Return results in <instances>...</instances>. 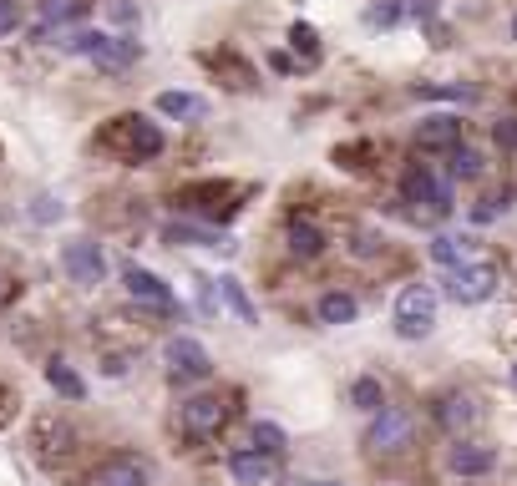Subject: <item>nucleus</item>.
Instances as JSON below:
<instances>
[{"instance_id": "nucleus-1", "label": "nucleus", "mask_w": 517, "mask_h": 486, "mask_svg": "<svg viewBox=\"0 0 517 486\" xmlns=\"http://www.w3.org/2000/svg\"><path fill=\"white\" fill-rule=\"evenodd\" d=\"M431 330H436V294L426 284L401 289V299H396V335L401 340H426Z\"/></svg>"}, {"instance_id": "nucleus-2", "label": "nucleus", "mask_w": 517, "mask_h": 486, "mask_svg": "<svg viewBox=\"0 0 517 486\" xmlns=\"http://www.w3.org/2000/svg\"><path fill=\"white\" fill-rule=\"evenodd\" d=\"M411 441H416V421H411L406 411H396V405H381L376 421H371V431H365V446H371L376 456H396V451H406Z\"/></svg>"}, {"instance_id": "nucleus-3", "label": "nucleus", "mask_w": 517, "mask_h": 486, "mask_svg": "<svg viewBox=\"0 0 517 486\" xmlns=\"http://www.w3.org/2000/svg\"><path fill=\"white\" fill-rule=\"evenodd\" d=\"M61 269H66L71 284H82V289H97L107 279V259H102V249L92 238H71L61 249Z\"/></svg>"}, {"instance_id": "nucleus-4", "label": "nucleus", "mask_w": 517, "mask_h": 486, "mask_svg": "<svg viewBox=\"0 0 517 486\" xmlns=\"http://www.w3.org/2000/svg\"><path fill=\"white\" fill-rule=\"evenodd\" d=\"M107 142H117L132 162H147V157L163 152V132L147 122V117H117V127L107 132Z\"/></svg>"}, {"instance_id": "nucleus-5", "label": "nucleus", "mask_w": 517, "mask_h": 486, "mask_svg": "<svg viewBox=\"0 0 517 486\" xmlns=\"http://www.w3.org/2000/svg\"><path fill=\"white\" fill-rule=\"evenodd\" d=\"M163 360H168V375H173V380H208V375H213V360H208V350H203L193 335H173L168 350H163Z\"/></svg>"}, {"instance_id": "nucleus-6", "label": "nucleus", "mask_w": 517, "mask_h": 486, "mask_svg": "<svg viewBox=\"0 0 517 486\" xmlns=\"http://www.w3.org/2000/svg\"><path fill=\"white\" fill-rule=\"evenodd\" d=\"M401 193H406V203H426V213H447L452 208V188L441 183L431 168H411L406 178H401Z\"/></svg>"}, {"instance_id": "nucleus-7", "label": "nucleus", "mask_w": 517, "mask_h": 486, "mask_svg": "<svg viewBox=\"0 0 517 486\" xmlns=\"http://www.w3.org/2000/svg\"><path fill=\"white\" fill-rule=\"evenodd\" d=\"M224 421H229V405L218 400V395H193V400H183V431L188 436H218L224 431Z\"/></svg>"}, {"instance_id": "nucleus-8", "label": "nucleus", "mask_w": 517, "mask_h": 486, "mask_svg": "<svg viewBox=\"0 0 517 486\" xmlns=\"http://www.w3.org/2000/svg\"><path fill=\"white\" fill-rule=\"evenodd\" d=\"M492 289H497V269L492 264H462V269L447 274V294L457 304H482Z\"/></svg>"}, {"instance_id": "nucleus-9", "label": "nucleus", "mask_w": 517, "mask_h": 486, "mask_svg": "<svg viewBox=\"0 0 517 486\" xmlns=\"http://www.w3.org/2000/svg\"><path fill=\"white\" fill-rule=\"evenodd\" d=\"M92 486H153V466L142 456H132V451H122V456H107L92 471Z\"/></svg>"}, {"instance_id": "nucleus-10", "label": "nucleus", "mask_w": 517, "mask_h": 486, "mask_svg": "<svg viewBox=\"0 0 517 486\" xmlns=\"http://www.w3.org/2000/svg\"><path fill=\"white\" fill-rule=\"evenodd\" d=\"M122 284H127V294L137 299V304H147V309H173V289L153 274V269H137V264H127V274H122Z\"/></svg>"}, {"instance_id": "nucleus-11", "label": "nucleus", "mask_w": 517, "mask_h": 486, "mask_svg": "<svg viewBox=\"0 0 517 486\" xmlns=\"http://www.w3.org/2000/svg\"><path fill=\"white\" fill-rule=\"evenodd\" d=\"M457 142H462V117H452V112L426 117V122L416 127V147H421V152H452Z\"/></svg>"}, {"instance_id": "nucleus-12", "label": "nucleus", "mask_w": 517, "mask_h": 486, "mask_svg": "<svg viewBox=\"0 0 517 486\" xmlns=\"http://www.w3.org/2000/svg\"><path fill=\"white\" fill-rule=\"evenodd\" d=\"M229 471H234L239 486H269V481L279 476V461L264 456V451H234V456H229Z\"/></svg>"}, {"instance_id": "nucleus-13", "label": "nucleus", "mask_w": 517, "mask_h": 486, "mask_svg": "<svg viewBox=\"0 0 517 486\" xmlns=\"http://www.w3.org/2000/svg\"><path fill=\"white\" fill-rule=\"evenodd\" d=\"M92 61H97L102 71H127V66L137 61V41H122V36H102V41L92 46Z\"/></svg>"}, {"instance_id": "nucleus-14", "label": "nucleus", "mask_w": 517, "mask_h": 486, "mask_svg": "<svg viewBox=\"0 0 517 486\" xmlns=\"http://www.w3.org/2000/svg\"><path fill=\"white\" fill-rule=\"evenodd\" d=\"M447 466L457 471V476H487L492 466H497V456L487 451V446H452V456H447Z\"/></svg>"}, {"instance_id": "nucleus-15", "label": "nucleus", "mask_w": 517, "mask_h": 486, "mask_svg": "<svg viewBox=\"0 0 517 486\" xmlns=\"http://www.w3.org/2000/svg\"><path fill=\"white\" fill-rule=\"evenodd\" d=\"M158 112H163V117H178V122H203V117H208V102L193 97V92H163V97H158Z\"/></svg>"}, {"instance_id": "nucleus-16", "label": "nucleus", "mask_w": 517, "mask_h": 486, "mask_svg": "<svg viewBox=\"0 0 517 486\" xmlns=\"http://www.w3.org/2000/svg\"><path fill=\"white\" fill-rule=\"evenodd\" d=\"M77 16H82V0H41V11H36V36H51L56 26L77 21Z\"/></svg>"}, {"instance_id": "nucleus-17", "label": "nucleus", "mask_w": 517, "mask_h": 486, "mask_svg": "<svg viewBox=\"0 0 517 486\" xmlns=\"http://www.w3.org/2000/svg\"><path fill=\"white\" fill-rule=\"evenodd\" d=\"M289 249L300 259H315V254H325V233L310 218H289Z\"/></svg>"}, {"instance_id": "nucleus-18", "label": "nucleus", "mask_w": 517, "mask_h": 486, "mask_svg": "<svg viewBox=\"0 0 517 486\" xmlns=\"http://www.w3.org/2000/svg\"><path fill=\"white\" fill-rule=\"evenodd\" d=\"M315 314H320V324H350V319L360 314V304H355L350 294H340V289H330V294H320V304H315Z\"/></svg>"}, {"instance_id": "nucleus-19", "label": "nucleus", "mask_w": 517, "mask_h": 486, "mask_svg": "<svg viewBox=\"0 0 517 486\" xmlns=\"http://www.w3.org/2000/svg\"><path fill=\"white\" fill-rule=\"evenodd\" d=\"M46 380H51V390L66 395V400H82V395H87V380L71 370L66 360H51V365H46Z\"/></svg>"}, {"instance_id": "nucleus-20", "label": "nucleus", "mask_w": 517, "mask_h": 486, "mask_svg": "<svg viewBox=\"0 0 517 486\" xmlns=\"http://www.w3.org/2000/svg\"><path fill=\"white\" fill-rule=\"evenodd\" d=\"M431 259H436L441 269L472 264V238H436V243H431Z\"/></svg>"}, {"instance_id": "nucleus-21", "label": "nucleus", "mask_w": 517, "mask_h": 486, "mask_svg": "<svg viewBox=\"0 0 517 486\" xmlns=\"http://www.w3.org/2000/svg\"><path fill=\"white\" fill-rule=\"evenodd\" d=\"M218 294H224V304L244 319V324H259V309H254V299L244 294V284L234 279V274H224V279H218Z\"/></svg>"}, {"instance_id": "nucleus-22", "label": "nucleus", "mask_w": 517, "mask_h": 486, "mask_svg": "<svg viewBox=\"0 0 517 486\" xmlns=\"http://www.w3.org/2000/svg\"><path fill=\"white\" fill-rule=\"evenodd\" d=\"M436 421L447 426V431H462V426H472V421H477V411H472V400H467V395H447V400L436 405Z\"/></svg>"}, {"instance_id": "nucleus-23", "label": "nucleus", "mask_w": 517, "mask_h": 486, "mask_svg": "<svg viewBox=\"0 0 517 486\" xmlns=\"http://www.w3.org/2000/svg\"><path fill=\"white\" fill-rule=\"evenodd\" d=\"M168 243H198V249H229L218 233H208V228H193V223H173L168 228Z\"/></svg>"}, {"instance_id": "nucleus-24", "label": "nucleus", "mask_w": 517, "mask_h": 486, "mask_svg": "<svg viewBox=\"0 0 517 486\" xmlns=\"http://www.w3.org/2000/svg\"><path fill=\"white\" fill-rule=\"evenodd\" d=\"M350 400L360 405V411H381V405H386V390H381L376 375H360V380L350 385Z\"/></svg>"}, {"instance_id": "nucleus-25", "label": "nucleus", "mask_w": 517, "mask_h": 486, "mask_svg": "<svg viewBox=\"0 0 517 486\" xmlns=\"http://www.w3.org/2000/svg\"><path fill=\"white\" fill-rule=\"evenodd\" d=\"M452 178H482V152L477 147H467V142H457L452 147Z\"/></svg>"}, {"instance_id": "nucleus-26", "label": "nucleus", "mask_w": 517, "mask_h": 486, "mask_svg": "<svg viewBox=\"0 0 517 486\" xmlns=\"http://www.w3.org/2000/svg\"><path fill=\"white\" fill-rule=\"evenodd\" d=\"M254 451L279 456V451H284V431H279L274 421H254Z\"/></svg>"}, {"instance_id": "nucleus-27", "label": "nucleus", "mask_w": 517, "mask_h": 486, "mask_svg": "<svg viewBox=\"0 0 517 486\" xmlns=\"http://www.w3.org/2000/svg\"><path fill=\"white\" fill-rule=\"evenodd\" d=\"M289 46H294V51H305V56H315V51H320V36H315V26L294 21V26H289Z\"/></svg>"}, {"instance_id": "nucleus-28", "label": "nucleus", "mask_w": 517, "mask_h": 486, "mask_svg": "<svg viewBox=\"0 0 517 486\" xmlns=\"http://www.w3.org/2000/svg\"><path fill=\"white\" fill-rule=\"evenodd\" d=\"M97 41H102V31H71L61 46H66V51H77V56H92V46H97Z\"/></svg>"}, {"instance_id": "nucleus-29", "label": "nucleus", "mask_w": 517, "mask_h": 486, "mask_svg": "<svg viewBox=\"0 0 517 486\" xmlns=\"http://www.w3.org/2000/svg\"><path fill=\"white\" fill-rule=\"evenodd\" d=\"M416 97H447V102H472V87H416Z\"/></svg>"}, {"instance_id": "nucleus-30", "label": "nucleus", "mask_w": 517, "mask_h": 486, "mask_svg": "<svg viewBox=\"0 0 517 486\" xmlns=\"http://www.w3.org/2000/svg\"><path fill=\"white\" fill-rule=\"evenodd\" d=\"M21 26V11H16V0H0V36H11Z\"/></svg>"}, {"instance_id": "nucleus-31", "label": "nucleus", "mask_w": 517, "mask_h": 486, "mask_svg": "<svg viewBox=\"0 0 517 486\" xmlns=\"http://www.w3.org/2000/svg\"><path fill=\"white\" fill-rule=\"evenodd\" d=\"M492 137H497L502 147H517V117H502V122L492 127Z\"/></svg>"}, {"instance_id": "nucleus-32", "label": "nucleus", "mask_w": 517, "mask_h": 486, "mask_svg": "<svg viewBox=\"0 0 517 486\" xmlns=\"http://www.w3.org/2000/svg\"><path fill=\"white\" fill-rule=\"evenodd\" d=\"M305 486H335V481H305Z\"/></svg>"}, {"instance_id": "nucleus-33", "label": "nucleus", "mask_w": 517, "mask_h": 486, "mask_svg": "<svg viewBox=\"0 0 517 486\" xmlns=\"http://www.w3.org/2000/svg\"><path fill=\"white\" fill-rule=\"evenodd\" d=\"M0 299H6V284H0Z\"/></svg>"}, {"instance_id": "nucleus-34", "label": "nucleus", "mask_w": 517, "mask_h": 486, "mask_svg": "<svg viewBox=\"0 0 517 486\" xmlns=\"http://www.w3.org/2000/svg\"><path fill=\"white\" fill-rule=\"evenodd\" d=\"M512 385H517V370H512Z\"/></svg>"}]
</instances>
